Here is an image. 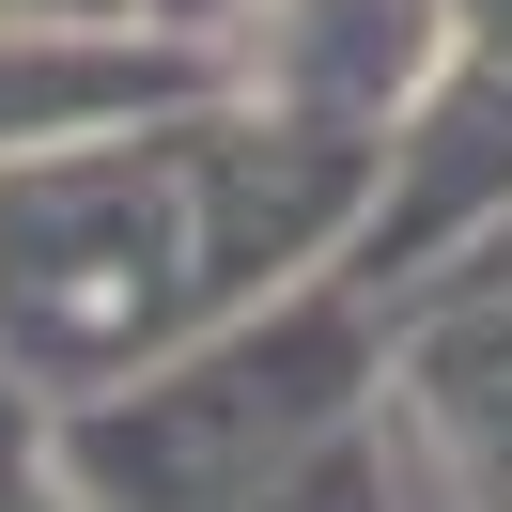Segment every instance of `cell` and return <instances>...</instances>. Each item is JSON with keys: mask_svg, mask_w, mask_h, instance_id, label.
I'll use <instances>...</instances> for the list:
<instances>
[{"mask_svg": "<svg viewBox=\"0 0 512 512\" xmlns=\"http://www.w3.org/2000/svg\"><path fill=\"white\" fill-rule=\"evenodd\" d=\"M357 218H373V140L264 94H187L109 140L0 156V373L47 404L125 388L140 357L357 249Z\"/></svg>", "mask_w": 512, "mask_h": 512, "instance_id": "cell-1", "label": "cell"}, {"mask_svg": "<svg viewBox=\"0 0 512 512\" xmlns=\"http://www.w3.org/2000/svg\"><path fill=\"white\" fill-rule=\"evenodd\" d=\"M357 373H373L357 295L342 280H280L249 311H218L202 342L140 357L125 388H78L47 419H63V481L94 512H233L295 450H326L357 419Z\"/></svg>", "mask_w": 512, "mask_h": 512, "instance_id": "cell-2", "label": "cell"}, {"mask_svg": "<svg viewBox=\"0 0 512 512\" xmlns=\"http://www.w3.org/2000/svg\"><path fill=\"white\" fill-rule=\"evenodd\" d=\"M218 94V47L140 32V16H0V156H47V140H109L140 109Z\"/></svg>", "mask_w": 512, "mask_h": 512, "instance_id": "cell-3", "label": "cell"}, {"mask_svg": "<svg viewBox=\"0 0 512 512\" xmlns=\"http://www.w3.org/2000/svg\"><path fill=\"white\" fill-rule=\"evenodd\" d=\"M233 63H249L264 109H311V125L373 140L419 94V63H435V0H264L233 32Z\"/></svg>", "mask_w": 512, "mask_h": 512, "instance_id": "cell-4", "label": "cell"}, {"mask_svg": "<svg viewBox=\"0 0 512 512\" xmlns=\"http://www.w3.org/2000/svg\"><path fill=\"white\" fill-rule=\"evenodd\" d=\"M419 419H435V450L512 512V311H450L435 342H419Z\"/></svg>", "mask_w": 512, "mask_h": 512, "instance_id": "cell-5", "label": "cell"}, {"mask_svg": "<svg viewBox=\"0 0 512 512\" xmlns=\"http://www.w3.org/2000/svg\"><path fill=\"white\" fill-rule=\"evenodd\" d=\"M47 466H63V419H47V388L0 373V512H32V497H47Z\"/></svg>", "mask_w": 512, "mask_h": 512, "instance_id": "cell-6", "label": "cell"}, {"mask_svg": "<svg viewBox=\"0 0 512 512\" xmlns=\"http://www.w3.org/2000/svg\"><path fill=\"white\" fill-rule=\"evenodd\" d=\"M0 16H140V0H0Z\"/></svg>", "mask_w": 512, "mask_h": 512, "instance_id": "cell-7", "label": "cell"}, {"mask_svg": "<svg viewBox=\"0 0 512 512\" xmlns=\"http://www.w3.org/2000/svg\"><path fill=\"white\" fill-rule=\"evenodd\" d=\"M466 32H481V47H497V63H512V0H466Z\"/></svg>", "mask_w": 512, "mask_h": 512, "instance_id": "cell-8", "label": "cell"}, {"mask_svg": "<svg viewBox=\"0 0 512 512\" xmlns=\"http://www.w3.org/2000/svg\"><path fill=\"white\" fill-rule=\"evenodd\" d=\"M32 512H94V497H78V481H63V466H47V497H32Z\"/></svg>", "mask_w": 512, "mask_h": 512, "instance_id": "cell-9", "label": "cell"}]
</instances>
